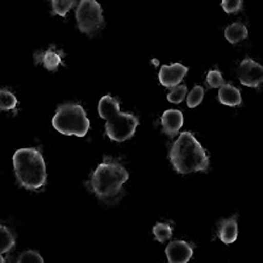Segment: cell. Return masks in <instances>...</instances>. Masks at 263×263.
I'll list each match as a JSON object with an SVG mask.
<instances>
[{"label":"cell","mask_w":263,"mask_h":263,"mask_svg":"<svg viewBox=\"0 0 263 263\" xmlns=\"http://www.w3.org/2000/svg\"><path fill=\"white\" fill-rule=\"evenodd\" d=\"M128 179L129 173L123 164L112 158H105L91 175L90 185L100 200L114 203L123 196V185Z\"/></svg>","instance_id":"cell-1"},{"label":"cell","mask_w":263,"mask_h":263,"mask_svg":"<svg viewBox=\"0 0 263 263\" xmlns=\"http://www.w3.org/2000/svg\"><path fill=\"white\" fill-rule=\"evenodd\" d=\"M168 159L179 174L206 171L210 167V158L205 150L191 132H183L177 138L170 150Z\"/></svg>","instance_id":"cell-2"},{"label":"cell","mask_w":263,"mask_h":263,"mask_svg":"<svg viewBox=\"0 0 263 263\" xmlns=\"http://www.w3.org/2000/svg\"><path fill=\"white\" fill-rule=\"evenodd\" d=\"M98 112L105 120V133L115 142H124L133 137L140 123L133 114L120 111L119 100L111 95H104L99 100Z\"/></svg>","instance_id":"cell-3"},{"label":"cell","mask_w":263,"mask_h":263,"mask_svg":"<svg viewBox=\"0 0 263 263\" xmlns=\"http://www.w3.org/2000/svg\"><path fill=\"white\" fill-rule=\"evenodd\" d=\"M12 161L16 179L21 187L37 191L46 184V163L40 150L34 147L18 149Z\"/></svg>","instance_id":"cell-4"},{"label":"cell","mask_w":263,"mask_h":263,"mask_svg":"<svg viewBox=\"0 0 263 263\" xmlns=\"http://www.w3.org/2000/svg\"><path fill=\"white\" fill-rule=\"evenodd\" d=\"M54 129L65 136L84 137L90 130V120L81 104L66 103L58 107L53 117Z\"/></svg>","instance_id":"cell-5"},{"label":"cell","mask_w":263,"mask_h":263,"mask_svg":"<svg viewBox=\"0 0 263 263\" xmlns=\"http://www.w3.org/2000/svg\"><path fill=\"white\" fill-rule=\"evenodd\" d=\"M79 30L87 36H95L104 27L102 6L93 0H82L75 9Z\"/></svg>","instance_id":"cell-6"},{"label":"cell","mask_w":263,"mask_h":263,"mask_svg":"<svg viewBox=\"0 0 263 263\" xmlns=\"http://www.w3.org/2000/svg\"><path fill=\"white\" fill-rule=\"evenodd\" d=\"M238 79L246 87L257 88L263 83V66L251 58H245L238 66Z\"/></svg>","instance_id":"cell-7"},{"label":"cell","mask_w":263,"mask_h":263,"mask_svg":"<svg viewBox=\"0 0 263 263\" xmlns=\"http://www.w3.org/2000/svg\"><path fill=\"white\" fill-rule=\"evenodd\" d=\"M187 72H189V69L182 63H173L170 66L163 65L159 70L158 79L163 87L175 88L179 86Z\"/></svg>","instance_id":"cell-8"},{"label":"cell","mask_w":263,"mask_h":263,"mask_svg":"<svg viewBox=\"0 0 263 263\" xmlns=\"http://www.w3.org/2000/svg\"><path fill=\"white\" fill-rule=\"evenodd\" d=\"M194 249L185 241H173L166 248V257L170 263H189Z\"/></svg>","instance_id":"cell-9"},{"label":"cell","mask_w":263,"mask_h":263,"mask_svg":"<svg viewBox=\"0 0 263 263\" xmlns=\"http://www.w3.org/2000/svg\"><path fill=\"white\" fill-rule=\"evenodd\" d=\"M161 123L164 135L174 137L175 135H178V132L183 126L184 117H183L182 112L178 111V109H167L162 115Z\"/></svg>","instance_id":"cell-10"},{"label":"cell","mask_w":263,"mask_h":263,"mask_svg":"<svg viewBox=\"0 0 263 263\" xmlns=\"http://www.w3.org/2000/svg\"><path fill=\"white\" fill-rule=\"evenodd\" d=\"M62 57V51L57 50L54 46H50L48 50L39 51V53L34 54V61H36V63H41L49 71H57L58 67L63 65Z\"/></svg>","instance_id":"cell-11"},{"label":"cell","mask_w":263,"mask_h":263,"mask_svg":"<svg viewBox=\"0 0 263 263\" xmlns=\"http://www.w3.org/2000/svg\"><path fill=\"white\" fill-rule=\"evenodd\" d=\"M217 236L218 238L221 239L224 243H227V245L233 243L237 239V237H238V224H237V218L229 217L222 220V221L218 224Z\"/></svg>","instance_id":"cell-12"},{"label":"cell","mask_w":263,"mask_h":263,"mask_svg":"<svg viewBox=\"0 0 263 263\" xmlns=\"http://www.w3.org/2000/svg\"><path fill=\"white\" fill-rule=\"evenodd\" d=\"M218 100L220 103L228 107H238L242 104V96L241 91L232 84H224L218 91Z\"/></svg>","instance_id":"cell-13"},{"label":"cell","mask_w":263,"mask_h":263,"mask_svg":"<svg viewBox=\"0 0 263 263\" xmlns=\"http://www.w3.org/2000/svg\"><path fill=\"white\" fill-rule=\"evenodd\" d=\"M225 39L230 44H238L248 39V28L242 23H233V24L228 25L225 29Z\"/></svg>","instance_id":"cell-14"},{"label":"cell","mask_w":263,"mask_h":263,"mask_svg":"<svg viewBox=\"0 0 263 263\" xmlns=\"http://www.w3.org/2000/svg\"><path fill=\"white\" fill-rule=\"evenodd\" d=\"M16 245V237L11 229L4 225H0V253L9 255Z\"/></svg>","instance_id":"cell-15"},{"label":"cell","mask_w":263,"mask_h":263,"mask_svg":"<svg viewBox=\"0 0 263 263\" xmlns=\"http://www.w3.org/2000/svg\"><path fill=\"white\" fill-rule=\"evenodd\" d=\"M17 107V98L7 88H0V111H13Z\"/></svg>","instance_id":"cell-16"},{"label":"cell","mask_w":263,"mask_h":263,"mask_svg":"<svg viewBox=\"0 0 263 263\" xmlns=\"http://www.w3.org/2000/svg\"><path fill=\"white\" fill-rule=\"evenodd\" d=\"M153 234H154V237H156V239L158 242L163 243L171 238L173 228L168 224H164V222L161 224V222H159V224H156L153 227Z\"/></svg>","instance_id":"cell-17"},{"label":"cell","mask_w":263,"mask_h":263,"mask_svg":"<svg viewBox=\"0 0 263 263\" xmlns=\"http://www.w3.org/2000/svg\"><path fill=\"white\" fill-rule=\"evenodd\" d=\"M75 2L72 0H53L51 2V7H53V13L58 16H62L65 17L67 15L70 9L75 6Z\"/></svg>","instance_id":"cell-18"},{"label":"cell","mask_w":263,"mask_h":263,"mask_svg":"<svg viewBox=\"0 0 263 263\" xmlns=\"http://www.w3.org/2000/svg\"><path fill=\"white\" fill-rule=\"evenodd\" d=\"M204 99V88L201 86H195L191 92L187 95V105L190 108H195L203 102Z\"/></svg>","instance_id":"cell-19"},{"label":"cell","mask_w":263,"mask_h":263,"mask_svg":"<svg viewBox=\"0 0 263 263\" xmlns=\"http://www.w3.org/2000/svg\"><path fill=\"white\" fill-rule=\"evenodd\" d=\"M187 96V87L184 84H180V86L175 87L173 90L168 92L167 100L170 103H174V104H180Z\"/></svg>","instance_id":"cell-20"},{"label":"cell","mask_w":263,"mask_h":263,"mask_svg":"<svg viewBox=\"0 0 263 263\" xmlns=\"http://www.w3.org/2000/svg\"><path fill=\"white\" fill-rule=\"evenodd\" d=\"M206 83H208L211 88H221L225 84V82L221 72L218 71V70H211L206 74Z\"/></svg>","instance_id":"cell-21"},{"label":"cell","mask_w":263,"mask_h":263,"mask_svg":"<svg viewBox=\"0 0 263 263\" xmlns=\"http://www.w3.org/2000/svg\"><path fill=\"white\" fill-rule=\"evenodd\" d=\"M17 263H45L44 258L37 253L36 250H27L24 253H21L18 257Z\"/></svg>","instance_id":"cell-22"},{"label":"cell","mask_w":263,"mask_h":263,"mask_svg":"<svg viewBox=\"0 0 263 263\" xmlns=\"http://www.w3.org/2000/svg\"><path fill=\"white\" fill-rule=\"evenodd\" d=\"M221 7L227 13H237L242 9L243 3L241 0H224Z\"/></svg>","instance_id":"cell-23"},{"label":"cell","mask_w":263,"mask_h":263,"mask_svg":"<svg viewBox=\"0 0 263 263\" xmlns=\"http://www.w3.org/2000/svg\"><path fill=\"white\" fill-rule=\"evenodd\" d=\"M0 263H9V255L2 254V253H0Z\"/></svg>","instance_id":"cell-24"}]
</instances>
